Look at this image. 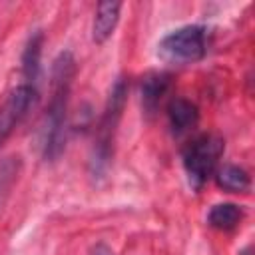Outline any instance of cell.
<instances>
[{
  "label": "cell",
  "mask_w": 255,
  "mask_h": 255,
  "mask_svg": "<svg viewBox=\"0 0 255 255\" xmlns=\"http://www.w3.org/2000/svg\"><path fill=\"white\" fill-rule=\"evenodd\" d=\"M171 84V76L165 72H151L141 80L139 86V96H141V106L145 110V114H155L163 96L167 94Z\"/></svg>",
  "instance_id": "7"
},
{
  "label": "cell",
  "mask_w": 255,
  "mask_h": 255,
  "mask_svg": "<svg viewBox=\"0 0 255 255\" xmlns=\"http://www.w3.org/2000/svg\"><path fill=\"white\" fill-rule=\"evenodd\" d=\"M74 76H76V60L72 52L64 50L56 56L52 66L50 104L46 110V124H44V159L48 161H56L66 145V124H68V108H70Z\"/></svg>",
  "instance_id": "1"
},
{
  "label": "cell",
  "mask_w": 255,
  "mask_h": 255,
  "mask_svg": "<svg viewBox=\"0 0 255 255\" xmlns=\"http://www.w3.org/2000/svg\"><path fill=\"white\" fill-rule=\"evenodd\" d=\"M18 169H20V157H8L0 165V207L10 193L14 179L18 177Z\"/></svg>",
  "instance_id": "12"
},
{
  "label": "cell",
  "mask_w": 255,
  "mask_h": 255,
  "mask_svg": "<svg viewBox=\"0 0 255 255\" xmlns=\"http://www.w3.org/2000/svg\"><path fill=\"white\" fill-rule=\"evenodd\" d=\"M120 12H122V2L106 0L98 4L94 14V24H92V40L96 44H104L112 38L120 22Z\"/></svg>",
  "instance_id": "6"
},
{
  "label": "cell",
  "mask_w": 255,
  "mask_h": 255,
  "mask_svg": "<svg viewBox=\"0 0 255 255\" xmlns=\"http://www.w3.org/2000/svg\"><path fill=\"white\" fill-rule=\"evenodd\" d=\"M167 120H169V128L173 133H177V135L185 133L199 120L197 106L185 98H173L167 104Z\"/></svg>",
  "instance_id": "8"
},
{
  "label": "cell",
  "mask_w": 255,
  "mask_h": 255,
  "mask_svg": "<svg viewBox=\"0 0 255 255\" xmlns=\"http://www.w3.org/2000/svg\"><path fill=\"white\" fill-rule=\"evenodd\" d=\"M243 219V209L237 203H217L209 209L207 223L219 231H231L235 229Z\"/></svg>",
  "instance_id": "11"
},
{
  "label": "cell",
  "mask_w": 255,
  "mask_h": 255,
  "mask_svg": "<svg viewBox=\"0 0 255 255\" xmlns=\"http://www.w3.org/2000/svg\"><path fill=\"white\" fill-rule=\"evenodd\" d=\"M215 181L217 185L223 189V191H229V193H247L249 187H251V177L249 173L239 167V165H223L219 169H215Z\"/></svg>",
  "instance_id": "10"
},
{
  "label": "cell",
  "mask_w": 255,
  "mask_h": 255,
  "mask_svg": "<svg viewBox=\"0 0 255 255\" xmlns=\"http://www.w3.org/2000/svg\"><path fill=\"white\" fill-rule=\"evenodd\" d=\"M239 255H251V245H247V247H243V249L239 251Z\"/></svg>",
  "instance_id": "14"
},
{
  "label": "cell",
  "mask_w": 255,
  "mask_h": 255,
  "mask_svg": "<svg viewBox=\"0 0 255 255\" xmlns=\"http://www.w3.org/2000/svg\"><path fill=\"white\" fill-rule=\"evenodd\" d=\"M128 100V84L124 78H120L106 102L104 114L100 118L98 129H96V137H94V147H92V159H90V167H92V175L94 177H102L106 175L110 163H112V155H114V141H116V131H118V124L124 112Z\"/></svg>",
  "instance_id": "2"
},
{
  "label": "cell",
  "mask_w": 255,
  "mask_h": 255,
  "mask_svg": "<svg viewBox=\"0 0 255 255\" xmlns=\"http://www.w3.org/2000/svg\"><path fill=\"white\" fill-rule=\"evenodd\" d=\"M42 42H44V34L40 30H36L22 54V76H24V84L36 86L38 78H40V56H42Z\"/></svg>",
  "instance_id": "9"
},
{
  "label": "cell",
  "mask_w": 255,
  "mask_h": 255,
  "mask_svg": "<svg viewBox=\"0 0 255 255\" xmlns=\"http://www.w3.org/2000/svg\"><path fill=\"white\" fill-rule=\"evenodd\" d=\"M157 48L167 62L193 64L207 54V28L199 24L181 26L165 34Z\"/></svg>",
  "instance_id": "4"
},
{
  "label": "cell",
  "mask_w": 255,
  "mask_h": 255,
  "mask_svg": "<svg viewBox=\"0 0 255 255\" xmlns=\"http://www.w3.org/2000/svg\"><path fill=\"white\" fill-rule=\"evenodd\" d=\"M36 98H38L36 86H30L24 82L6 96V100L0 106V145L12 135L16 126L26 118Z\"/></svg>",
  "instance_id": "5"
},
{
  "label": "cell",
  "mask_w": 255,
  "mask_h": 255,
  "mask_svg": "<svg viewBox=\"0 0 255 255\" xmlns=\"http://www.w3.org/2000/svg\"><path fill=\"white\" fill-rule=\"evenodd\" d=\"M90 255H114V251L106 245V243H98L94 249H92V253Z\"/></svg>",
  "instance_id": "13"
},
{
  "label": "cell",
  "mask_w": 255,
  "mask_h": 255,
  "mask_svg": "<svg viewBox=\"0 0 255 255\" xmlns=\"http://www.w3.org/2000/svg\"><path fill=\"white\" fill-rule=\"evenodd\" d=\"M223 153V139L213 133H201L193 137L181 151L183 169L189 183L195 189H201L207 179L215 173L219 157Z\"/></svg>",
  "instance_id": "3"
}]
</instances>
